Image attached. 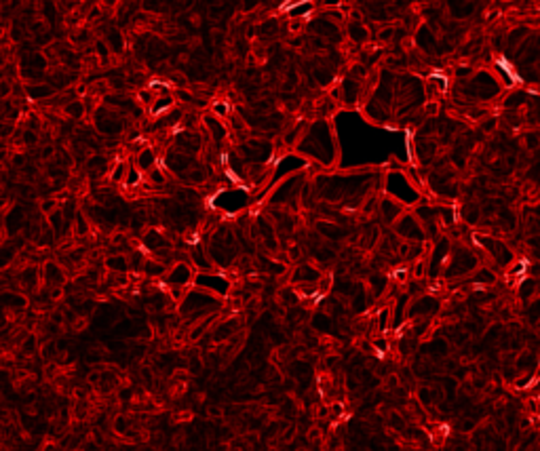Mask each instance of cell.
I'll list each match as a JSON object with an SVG mask.
<instances>
[{"mask_svg": "<svg viewBox=\"0 0 540 451\" xmlns=\"http://www.w3.org/2000/svg\"><path fill=\"white\" fill-rule=\"evenodd\" d=\"M95 126H97V131L102 135H108V137L121 135V131H123V114L116 112L114 108L104 106V108H99L97 114H95Z\"/></svg>", "mask_w": 540, "mask_h": 451, "instance_id": "1", "label": "cell"}, {"mask_svg": "<svg viewBox=\"0 0 540 451\" xmlns=\"http://www.w3.org/2000/svg\"><path fill=\"white\" fill-rule=\"evenodd\" d=\"M165 278V287H177V289H186L192 280H194V270L188 266V264H175L173 268H169L167 274L163 276Z\"/></svg>", "mask_w": 540, "mask_h": 451, "instance_id": "2", "label": "cell"}, {"mask_svg": "<svg viewBox=\"0 0 540 451\" xmlns=\"http://www.w3.org/2000/svg\"><path fill=\"white\" fill-rule=\"evenodd\" d=\"M494 63H496V68L500 70V72L506 76V80L513 84V87H521V84H525V80H523V76L517 72V68H515V63L511 61L508 57H504V55H496V59H494Z\"/></svg>", "mask_w": 540, "mask_h": 451, "instance_id": "3", "label": "cell"}, {"mask_svg": "<svg viewBox=\"0 0 540 451\" xmlns=\"http://www.w3.org/2000/svg\"><path fill=\"white\" fill-rule=\"evenodd\" d=\"M175 108V97L171 93H163V95H156L154 97V102L148 106V112L152 116H163L167 114L169 110H173Z\"/></svg>", "mask_w": 540, "mask_h": 451, "instance_id": "4", "label": "cell"}, {"mask_svg": "<svg viewBox=\"0 0 540 451\" xmlns=\"http://www.w3.org/2000/svg\"><path fill=\"white\" fill-rule=\"evenodd\" d=\"M156 165H159V156H156V152H154L150 146L141 148V150L137 152V156H135V167L139 169L141 173H148L150 169H154Z\"/></svg>", "mask_w": 540, "mask_h": 451, "instance_id": "5", "label": "cell"}, {"mask_svg": "<svg viewBox=\"0 0 540 451\" xmlns=\"http://www.w3.org/2000/svg\"><path fill=\"white\" fill-rule=\"evenodd\" d=\"M25 95L30 97V100H34V102H45V100H49V97L55 95V89L47 82H32V84H27V87H25Z\"/></svg>", "mask_w": 540, "mask_h": 451, "instance_id": "6", "label": "cell"}, {"mask_svg": "<svg viewBox=\"0 0 540 451\" xmlns=\"http://www.w3.org/2000/svg\"><path fill=\"white\" fill-rule=\"evenodd\" d=\"M64 280H66V274H64V270H62L57 264H55V262L45 264V283L51 289H57L64 283Z\"/></svg>", "mask_w": 540, "mask_h": 451, "instance_id": "7", "label": "cell"}, {"mask_svg": "<svg viewBox=\"0 0 540 451\" xmlns=\"http://www.w3.org/2000/svg\"><path fill=\"white\" fill-rule=\"evenodd\" d=\"M167 264H163L161 260H146L144 266H141V272H144L148 278H163L167 274Z\"/></svg>", "mask_w": 540, "mask_h": 451, "instance_id": "8", "label": "cell"}, {"mask_svg": "<svg viewBox=\"0 0 540 451\" xmlns=\"http://www.w3.org/2000/svg\"><path fill=\"white\" fill-rule=\"evenodd\" d=\"M106 268H108V270H112V272H121V274H125V272H129V270H131V264H129V260H127V255L118 253V255H110V257L106 260Z\"/></svg>", "mask_w": 540, "mask_h": 451, "instance_id": "9", "label": "cell"}, {"mask_svg": "<svg viewBox=\"0 0 540 451\" xmlns=\"http://www.w3.org/2000/svg\"><path fill=\"white\" fill-rule=\"evenodd\" d=\"M106 45L112 53H123L125 51V38L118 30H110L108 36H106Z\"/></svg>", "mask_w": 540, "mask_h": 451, "instance_id": "10", "label": "cell"}, {"mask_svg": "<svg viewBox=\"0 0 540 451\" xmlns=\"http://www.w3.org/2000/svg\"><path fill=\"white\" fill-rule=\"evenodd\" d=\"M141 181H144V173L139 171V169L135 165H129V169H127V175H125V181L123 184L127 188H137Z\"/></svg>", "mask_w": 540, "mask_h": 451, "instance_id": "11", "label": "cell"}, {"mask_svg": "<svg viewBox=\"0 0 540 451\" xmlns=\"http://www.w3.org/2000/svg\"><path fill=\"white\" fill-rule=\"evenodd\" d=\"M84 112H87V108H84V102H80V100L68 102V106H66V114H68L70 118H74V120L82 118V116H84Z\"/></svg>", "mask_w": 540, "mask_h": 451, "instance_id": "12", "label": "cell"}, {"mask_svg": "<svg viewBox=\"0 0 540 451\" xmlns=\"http://www.w3.org/2000/svg\"><path fill=\"white\" fill-rule=\"evenodd\" d=\"M127 169H129V163H116L114 167H112V171H110V181H114V184H123L125 181V175H127Z\"/></svg>", "mask_w": 540, "mask_h": 451, "instance_id": "13", "label": "cell"}, {"mask_svg": "<svg viewBox=\"0 0 540 451\" xmlns=\"http://www.w3.org/2000/svg\"><path fill=\"white\" fill-rule=\"evenodd\" d=\"M95 49H97V55L102 59H108L110 57V49H108V45H106V40H95Z\"/></svg>", "mask_w": 540, "mask_h": 451, "instance_id": "14", "label": "cell"}, {"mask_svg": "<svg viewBox=\"0 0 540 451\" xmlns=\"http://www.w3.org/2000/svg\"><path fill=\"white\" fill-rule=\"evenodd\" d=\"M74 221H76V232H78V234H84V232H87L89 226H87V219L82 217V213H76V219H74Z\"/></svg>", "mask_w": 540, "mask_h": 451, "instance_id": "15", "label": "cell"}, {"mask_svg": "<svg viewBox=\"0 0 540 451\" xmlns=\"http://www.w3.org/2000/svg\"><path fill=\"white\" fill-rule=\"evenodd\" d=\"M530 390H534V394H536V397H540V375H538V377L534 379V382H532Z\"/></svg>", "mask_w": 540, "mask_h": 451, "instance_id": "16", "label": "cell"}, {"mask_svg": "<svg viewBox=\"0 0 540 451\" xmlns=\"http://www.w3.org/2000/svg\"><path fill=\"white\" fill-rule=\"evenodd\" d=\"M538 15H540V7H538Z\"/></svg>", "mask_w": 540, "mask_h": 451, "instance_id": "17", "label": "cell"}]
</instances>
